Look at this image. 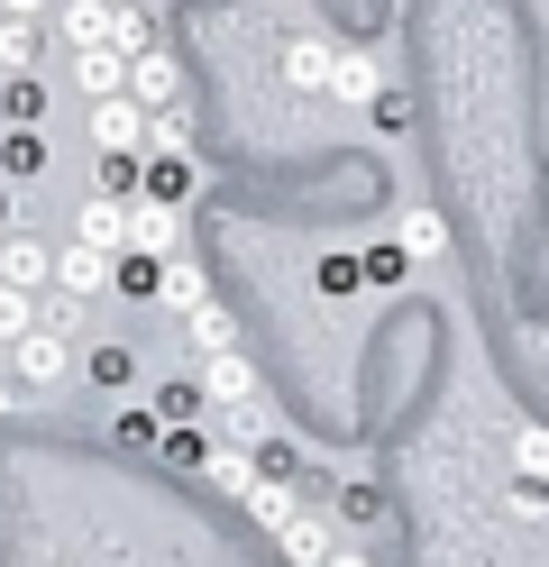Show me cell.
<instances>
[{"mask_svg": "<svg viewBox=\"0 0 549 567\" xmlns=\"http://www.w3.org/2000/svg\"><path fill=\"white\" fill-rule=\"evenodd\" d=\"M0 358H10V384H28V394H55V384L73 375V339L47 330V321H28L19 339H0Z\"/></svg>", "mask_w": 549, "mask_h": 567, "instance_id": "cell-1", "label": "cell"}, {"mask_svg": "<svg viewBox=\"0 0 549 567\" xmlns=\"http://www.w3.org/2000/svg\"><path fill=\"white\" fill-rule=\"evenodd\" d=\"M83 128H92V147H138V156H146V147L165 137V120L146 111V101H129V92H101Z\"/></svg>", "mask_w": 549, "mask_h": 567, "instance_id": "cell-2", "label": "cell"}, {"mask_svg": "<svg viewBox=\"0 0 549 567\" xmlns=\"http://www.w3.org/2000/svg\"><path fill=\"white\" fill-rule=\"evenodd\" d=\"M47 284H55V293H73V302H101V293H110V247L64 238V247H55V266H47Z\"/></svg>", "mask_w": 549, "mask_h": 567, "instance_id": "cell-3", "label": "cell"}, {"mask_svg": "<svg viewBox=\"0 0 549 567\" xmlns=\"http://www.w3.org/2000/svg\"><path fill=\"white\" fill-rule=\"evenodd\" d=\"M329 540H339V530H329L312 504H293V513L275 522V558H284V567H321V558H329Z\"/></svg>", "mask_w": 549, "mask_h": 567, "instance_id": "cell-4", "label": "cell"}, {"mask_svg": "<svg viewBox=\"0 0 549 567\" xmlns=\"http://www.w3.org/2000/svg\"><path fill=\"white\" fill-rule=\"evenodd\" d=\"M247 394H266V384L238 348H202V403H247Z\"/></svg>", "mask_w": 549, "mask_h": 567, "instance_id": "cell-5", "label": "cell"}, {"mask_svg": "<svg viewBox=\"0 0 549 567\" xmlns=\"http://www.w3.org/2000/svg\"><path fill=\"white\" fill-rule=\"evenodd\" d=\"M174 229H183V202H156V193L129 202V247H146V257H174Z\"/></svg>", "mask_w": 549, "mask_h": 567, "instance_id": "cell-6", "label": "cell"}, {"mask_svg": "<svg viewBox=\"0 0 549 567\" xmlns=\"http://www.w3.org/2000/svg\"><path fill=\"white\" fill-rule=\"evenodd\" d=\"M174 92H183V64H174L165 47H138V55H129V101H146V111H165Z\"/></svg>", "mask_w": 549, "mask_h": 567, "instance_id": "cell-7", "label": "cell"}, {"mask_svg": "<svg viewBox=\"0 0 549 567\" xmlns=\"http://www.w3.org/2000/svg\"><path fill=\"white\" fill-rule=\"evenodd\" d=\"M329 64H339V47H329V38H284V83H293V92L329 101Z\"/></svg>", "mask_w": 549, "mask_h": 567, "instance_id": "cell-8", "label": "cell"}, {"mask_svg": "<svg viewBox=\"0 0 549 567\" xmlns=\"http://www.w3.org/2000/svg\"><path fill=\"white\" fill-rule=\"evenodd\" d=\"M138 193H156V202H183V193H193V156L174 147V128L156 137V147H146V174H138Z\"/></svg>", "mask_w": 549, "mask_h": 567, "instance_id": "cell-9", "label": "cell"}, {"mask_svg": "<svg viewBox=\"0 0 549 567\" xmlns=\"http://www.w3.org/2000/svg\"><path fill=\"white\" fill-rule=\"evenodd\" d=\"M47 266H55V247L47 238H28V229H0V284H47Z\"/></svg>", "mask_w": 549, "mask_h": 567, "instance_id": "cell-10", "label": "cell"}, {"mask_svg": "<svg viewBox=\"0 0 549 567\" xmlns=\"http://www.w3.org/2000/svg\"><path fill=\"white\" fill-rule=\"evenodd\" d=\"M73 238H83V247H110V257H120V247H129V202L92 193L83 210H73Z\"/></svg>", "mask_w": 549, "mask_h": 567, "instance_id": "cell-11", "label": "cell"}, {"mask_svg": "<svg viewBox=\"0 0 549 567\" xmlns=\"http://www.w3.org/2000/svg\"><path fill=\"white\" fill-rule=\"evenodd\" d=\"M73 92H83V101L129 92V55H120V47H73Z\"/></svg>", "mask_w": 549, "mask_h": 567, "instance_id": "cell-12", "label": "cell"}, {"mask_svg": "<svg viewBox=\"0 0 549 567\" xmlns=\"http://www.w3.org/2000/svg\"><path fill=\"white\" fill-rule=\"evenodd\" d=\"M0 128H47V83H37V64L28 74H0Z\"/></svg>", "mask_w": 549, "mask_h": 567, "instance_id": "cell-13", "label": "cell"}, {"mask_svg": "<svg viewBox=\"0 0 549 567\" xmlns=\"http://www.w3.org/2000/svg\"><path fill=\"white\" fill-rule=\"evenodd\" d=\"M83 375L101 384V394H129V384H138V348L129 339H92L83 348Z\"/></svg>", "mask_w": 549, "mask_h": 567, "instance_id": "cell-14", "label": "cell"}, {"mask_svg": "<svg viewBox=\"0 0 549 567\" xmlns=\"http://www.w3.org/2000/svg\"><path fill=\"white\" fill-rule=\"evenodd\" d=\"M193 302H211V275L183 266V257H165V266H156V311H174V321H183Z\"/></svg>", "mask_w": 549, "mask_h": 567, "instance_id": "cell-15", "label": "cell"}, {"mask_svg": "<svg viewBox=\"0 0 549 567\" xmlns=\"http://www.w3.org/2000/svg\"><path fill=\"white\" fill-rule=\"evenodd\" d=\"M138 174H146V156H138V147H92V193L138 202Z\"/></svg>", "mask_w": 549, "mask_h": 567, "instance_id": "cell-16", "label": "cell"}, {"mask_svg": "<svg viewBox=\"0 0 549 567\" xmlns=\"http://www.w3.org/2000/svg\"><path fill=\"white\" fill-rule=\"evenodd\" d=\"M156 449H165V467H183V476H202L220 440L202 431V421H165V431H156Z\"/></svg>", "mask_w": 549, "mask_h": 567, "instance_id": "cell-17", "label": "cell"}, {"mask_svg": "<svg viewBox=\"0 0 549 567\" xmlns=\"http://www.w3.org/2000/svg\"><path fill=\"white\" fill-rule=\"evenodd\" d=\"M0 174H10V184H37V174H47V128H10L0 137Z\"/></svg>", "mask_w": 549, "mask_h": 567, "instance_id": "cell-18", "label": "cell"}, {"mask_svg": "<svg viewBox=\"0 0 549 567\" xmlns=\"http://www.w3.org/2000/svg\"><path fill=\"white\" fill-rule=\"evenodd\" d=\"M394 238H403V257H413V266H439V257H449V220H439V210H413Z\"/></svg>", "mask_w": 549, "mask_h": 567, "instance_id": "cell-19", "label": "cell"}, {"mask_svg": "<svg viewBox=\"0 0 549 567\" xmlns=\"http://www.w3.org/2000/svg\"><path fill=\"white\" fill-rule=\"evenodd\" d=\"M55 28H64V47H110V0H64Z\"/></svg>", "mask_w": 549, "mask_h": 567, "instance_id": "cell-20", "label": "cell"}, {"mask_svg": "<svg viewBox=\"0 0 549 567\" xmlns=\"http://www.w3.org/2000/svg\"><path fill=\"white\" fill-rule=\"evenodd\" d=\"M385 74H376V55L366 47H339V64H329V101H366Z\"/></svg>", "mask_w": 549, "mask_h": 567, "instance_id": "cell-21", "label": "cell"}, {"mask_svg": "<svg viewBox=\"0 0 549 567\" xmlns=\"http://www.w3.org/2000/svg\"><path fill=\"white\" fill-rule=\"evenodd\" d=\"M146 412H156V421H202V412H211V403H202V375H165L156 394H146Z\"/></svg>", "mask_w": 549, "mask_h": 567, "instance_id": "cell-22", "label": "cell"}, {"mask_svg": "<svg viewBox=\"0 0 549 567\" xmlns=\"http://www.w3.org/2000/svg\"><path fill=\"white\" fill-rule=\"evenodd\" d=\"M357 275L376 284V293H403V284H413V257H403V238H385V247H366V257H357Z\"/></svg>", "mask_w": 549, "mask_h": 567, "instance_id": "cell-23", "label": "cell"}, {"mask_svg": "<svg viewBox=\"0 0 549 567\" xmlns=\"http://www.w3.org/2000/svg\"><path fill=\"white\" fill-rule=\"evenodd\" d=\"M28 64H37V19L0 10V74H28Z\"/></svg>", "mask_w": 549, "mask_h": 567, "instance_id": "cell-24", "label": "cell"}, {"mask_svg": "<svg viewBox=\"0 0 549 567\" xmlns=\"http://www.w3.org/2000/svg\"><path fill=\"white\" fill-rule=\"evenodd\" d=\"M183 330H193V348H238V321L220 302H193V311H183Z\"/></svg>", "mask_w": 549, "mask_h": 567, "instance_id": "cell-25", "label": "cell"}, {"mask_svg": "<svg viewBox=\"0 0 549 567\" xmlns=\"http://www.w3.org/2000/svg\"><path fill=\"white\" fill-rule=\"evenodd\" d=\"M512 467L549 485V431H540V421H522V431H512Z\"/></svg>", "mask_w": 549, "mask_h": 567, "instance_id": "cell-26", "label": "cell"}, {"mask_svg": "<svg viewBox=\"0 0 549 567\" xmlns=\"http://www.w3.org/2000/svg\"><path fill=\"white\" fill-rule=\"evenodd\" d=\"M366 111H376V128H385V137H403V128H413V101H403L394 83H376V92H366Z\"/></svg>", "mask_w": 549, "mask_h": 567, "instance_id": "cell-27", "label": "cell"}, {"mask_svg": "<svg viewBox=\"0 0 549 567\" xmlns=\"http://www.w3.org/2000/svg\"><path fill=\"white\" fill-rule=\"evenodd\" d=\"M37 321V293H28V284H0V339H19Z\"/></svg>", "mask_w": 549, "mask_h": 567, "instance_id": "cell-28", "label": "cell"}, {"mask_svg": "<svg viewBox=\"0 0 549 567\" xmlns=\"http://www.w3.org/2000/svg\"><path fill=\"white\" fill-rule=\"evenodd\" d=\"M156 431H165L156 412H120V421H110V440H129V449H156Z\"/></svg>", "mask_w": 549, "mask_h": 567, "instance_id": "cell-29", "label": "cell"}, {"mask_svg": "<svg viewBox=\"0 0 549 567\" xmlns=\"http://www.w3.org/2000/svg\"><path fill=\"white\" fill-rule=\"evenodd\" d=\"M357 284H366V275H357V257H329V266H321V293H329V302L357 293Z\"/></svg>", "mask_w": 549, "mask_h": 567, "instance_id": "cell-30", "label": "cell"}, {"mask_svg": "<svg viewBox=\"0 0 549 567\" xmlns=\"http://www.w3.org/2000/svg\"><path fill=\"white\" fill-rule=\"evenodd\" d=\"M0 229H19V184L0 174Z\"/></svg>", "mask_w": 549, "mask_h": 567, "instance_id": "cell-31", "label": "cell"}, {"mask_svg": "<svg viewBox=\"0 0 549 567\" xmlns=\"http://www.w3.org/2000/svg\"><path fill=\"white\" fill-rule=\"evenodd\" d=\"M0 10H10V19H47V0H0Z\"/></svg>", "mask_w": 549, "mask_h": 567, "instance_id": "cell-32", "label": "cell"}, {"mask_svg": "<svg viewBox=\"0 0 549 567\" xmlns=\"http://www.w3.org/2000/svg\"><path fill=\"white\" fill-rule=\"evenodd\" d=\"M321 567H366V558H357V549H339V540H329V558H321Z\"/></svg>", "mask_w": 549, "mask_h": 567, "instance_id": "cell-33", "label": "cell"}, {"mask_svg": "<svg viewBox=\"0 0 549 567\" xmlns=\"http://www.w3.org/2000/svg\"><path fill=\"white\" fill-rule=\"evenodd\" d=\"M138 10H156V0H138Z\"/></svg>", "mask_w": 549, "mask_h": 567, "instance_id": "cell-34", "label": "cell"}]
</instances>
